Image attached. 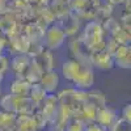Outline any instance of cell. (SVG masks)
Segmentation results:
<instances>
[{"label":"cell","mask_w":131,"mask_h":131,"mask_svg":"<svg viewBox=\"0 0 131 131\" xmlns=\"http://www.w3.org/2000/svg\"><path fill=\"white\" fill-rule=\"evenodd\" d=\"M60 73L66 80L73 84V88L80 91H89L94 84V70L92 66L72 58L62 63Z\"/></svg>","instance_id":"1"},{"label":"cell","mask_w":131,"mask_h":131,"mask_svg":"<svg viewBox=\"0 0 131 131\" xmlns=\"http://www.w3.org/2000/svg\"><path fill=\"white\" fill-rule=\"evenodd\" d=\"M85 50L91 52L101 51L105 50V43L107 34L102 28V24L97 23V21H88L83 25V29L79 34Z\"/></svg>","instance_id":"2"},{"label":"cell","mask_w":131,"mask_h":131,"mask_svg":"<svg viewBox=\"0 0 131 131\" xmlns=\"http://www.w3.org/2000/svg\"><path fill=\"white\" fill-rule=\"evenodd\" d=\"M37 106L30 101L29 97H20L10 93H3L0 97V110L13 113L16 115H31Z\"/></svg>","instance_id":"3"},{"label":"cell","mask_w":131,"mask_h":131,"mask_svg":"<svg viewBox=\"0 0 131 131\" xmlns=\"http://www.w3.org/2000/svg\"><path fill=\"white\" fill-rule=\"evenodd\" d=\"M102 0H71V13L80 21H94Z\"/></svg>","instance_id":"4"},{"label":"cell","mask_w":131,"mask_h":131,"mask_svg":"<svg viewBox=\"0 0 131 131\" xmlns=\"http://www.w3.org/2000/svg\"><path fill=\"white\" fill-rule=\"evenodd\" d=\"M67 39L68 38L64 34V31L54 23L52 25H50L45 29V31L42 34V38H41V43L46 50L55 51V50L60 49Z\"/></svg>","instance_id":"5"},{"label":"cell","mask_w":131,"mask_h":131,"mask_svg":"<svg viewBox=\"0 0 131 131\" xmlns=\"http://www.w3.org/2000/svg\"><path fill=\"white\" fill-rule=\"evenodd\" d=\"M55 24L64 31L67 38H72L80 34L83 29V21H80L73 13H68L58 20H55Z\"/></svg>","instance_id":"6"},{"label":"cell","mask_w":131,"mask_h":131,"mask_svg":"<svg viewBox=\"0 0 131 131\" xmlns=\"http://www.w3.org/2000/svg\"><path fill=\"white\" fill-rule=\"evenodd\" d=\"M88 60H89V64L92 66L93 70L97 68V70H101V71H107V70H112L114 67L113 57L106 50L91 52L89 57H88Z\"/></svg>","instance_id":"7"},{"label":"cell","mask_w":131,"mask_h":131,"mask_svg":"<svg viewBox=\"0 0 131 131\" xmlns=\"http://www.w3.org/2000/svg\"><path fill=\"white\" fill-rule=\"evenodd\" d=\"M58 106H59V102H58V98H57V94H47L46 98L43 100L37 110L45 117V119L47 121L49 126H51L54 118H55V114H57V110H58Z\"/></svg>","instance_id":"8"},{"label":"cell","mask_w":131,"mask_h":131,"mask_svg":"<svg viewBox=\"0 0 131 131\" xmlns=\"http://www.w3.org/2000/svg\"><path fill=\"white\" fill-rule=\"evenodd\" d=\"M31 62L28 54H16L9 60V71H12L15 78H24V75Z\"/></svg>","instance_id":"9"},{"label":"cell","mask_w":131,"mask_h":131,"mask_svg":"<svg viewBox=\"0 0 131 131\" xmlns=\"http://www.w3.org/2000/svg\"><path fill=\"white\" fill-rule=\"evenodd\" d=\"M112 57H113L114 67H119L122 70L131 68V46L130 45H119Z\"/></svg>","instance_id":"10"},{"label":"cell","mask_w":131,"mask_h":131,"mask_svg":"<svg viewBox=\"0 0 131 131\" xmlns=\"http://www.w3.org/2000/svg\"><path fill=\"white\" fill-rule=\"evenodd\" d=\"M38 84L42 86V89L47 94H55L60 84V76L55 70L46 71L42 73V78Z\"/></svg>","instance_id":"11"},{"label":"cell","mask_w":131,"mask_h":131,"mask_svg":"<svg viewBox=\"0 0 131 131\" xmlns=\"http://www.w3.org/2000/svg\"><path fill=\"white\" fill-rule=\"evenodd\" d=\"M68 49H70V52L72 55L71 57L72 59H76V60H79L81 63H85V64H89V60H88L89 54H88V51L85 50V47H84V45H83V42H81L79 36L70 38Z\"/></svg>","instance_id":"12"},{"label":"cell","mask_w":131,"mask_h":131,"mask_svg":"<svg viewBox=\"0 0 131 131\" xmlns=\"http://www.w3.org/2000/svg\"><path fill=\"white\" fill-rule=\"evenodd\" d=\"M118 118H119L118 117V112L115 110V109H113L112 106L106 105V106H104V107H101V109H98V110H97L94 121L97 123H100L101 126L109 128Z\"/></svg>","instance_id":"13"},{"label":"cell","mask_w":131,"mask_h":131,"mask_svg":"<svg viewBox=\"0 0 131 131\" xmlns=\"http://www.w3.org/2000/svg\"><path fill=\"white\" fill-rule=\"evenodd\" d=\"M30 88H31V84L29 81H26L24 78H15L10 81L8 93L15 94V96H20V97H28Z\"/></svg>","instance_id":"14"},{"label":"cell","mask_w":131,"mask_h":131,"mask_svg":"<svg viewBox=\"0 0 131 131\" xmlns=\"http://www.w3.org/2000/svg\"><path fill=\"white\" fill-rule=\"evenodd\" d=\"M47 7L55 16V20L71 13V0H51Z\"/></svg>","instance_id":"15"},{"label":"cell","mask_w":131,"mask_h":131,"mask_svg":"<svg viewBox=\"0 0 131 131\" xmlns=\"http://www.w3.org/2000/svg\"><path fill=\"white\" fill-rule=\"evenodd\" d=\"M36 62L39 64V67L42 68L43 72L46 71H52L55 70V58H54V52L50 50H43L37 58H34Z\"/></svg>","instance_id":"16"},{"label":"cell","mask_w":131,"mask_h":131,"mask_svg":"<svg viewBox=\"0 0 131 131\" xmlns=\"http://www.w3.org/2000/svg\"><path fill=\"white\" fill-rule=\"evenodd\" d=\"M17 126V115L0 110V131H15Z\"/></svg>","instance_id":"17"},{"label":"cell","mask_w":131,"mask_h":131,"mask_svg":"<svg viewBox=\"0 0 131 131\" xmlns=\"http://www.w3.org/2000/svg\"><path fill=\"white\" fill-rule=\"evenodd\" d=\"M42 73H43V71L39 67V64L36 62V59H31L29 67L24 75V79L26 81H29L30 84H38L42 78Z\"/></svg>","instance_id":"18"},{"label":"cell","mask_w":131,"mask_h":131,"mask_svg":"<svg viewBox=\"0 0 131 131\" xmlns=\"http://www.w3.org/2000/svg\"><path fill=\"white\" fill-rule=\"evenodd\" d=\"M86 94H88V98H86V101L91 102L92 105H94L97 109H101V107H104V106L107 105L106 97H105V94H104L101 91L89 89V91H86Z\"/></svg>","instance_id":"19"},{"label":"cell","mask_w":131,"mask_h":131,"mask_svg":"<svg viewBox=\"0 0 131 131\" xmlns=\"http://www.w3.org/2000/svg\"><path fill=\"white\" fill-rule=\"evenodd\" d=\"M47 96V93L42 89V86L39 84H31V88H30V92H29V98H30V101L34 104L37 107L38 105L45 100Z\"/></svg>","instance_id":"20"},{"label":"cell","mask_w":131,"mask_h":131,"mask_svg":"<svg viewBox=\"0 0 131 131\" xmlns=\"http://www.w3.org/2000/svg\"><path fill=\"white\" fill-rule=\"evenodd\" d=\"M17 128L26 130V131H37L36 121L31 115H17Z\"/></svg>","instance_id":"21"},{"label":"cell","mask_w":131,"mask_h":131,"mask_svg":"<svg viewBox=\"0 0 131 131\" xmlns=\"http://www.w3.org/2000/svg\"><path fill=\"white\" fill-rule=\"evenodd\" d=\"M113 12H114V8L112 5H109V4L102 2L100 9H98V12H97V16H96L94 21H97V23H100V24H104L106 20L113 17Z\"/></svg>","instance_id":"22"},{"label":"cell","mask_w":131,"mask_h":131,"mask_svg":"<svg viewBox=\"0 0 131 131\" xmlns=\"http://www.w3.org/2000/svg\"><path fill=\"white\" fill-rule=\"evenodd\" d=\"M85 128V122L78 117H72L67 122L64 127V131H84Z\"/></svg>","instance_id":"23"},{"label":"cell","mask_w":131,"mask_h":131,"mask_svg":"<svg viewBox=\"0 0 131 131\" xmlns=\"http://www.w3.org/2000/svg\"><path fill=\"white\" fill-rule=\"evenodd\" d=\"M131 123L126 122L125 119H122L119 117L117 121L107 128V131H131Z\"/></svg>","instance_id":"24"},{"label":"cell","mask_w":131,"mask_h":131,"mask_svg":"<svg viewBox=\"0 0 131 131\" xmlns=\"http://www.w3.org/2000/svg\"><path fill=\"white\" fill-rule=\"evenodd\" d=\"M119 24H121L122 29L126 30L127 33H130L131 30V13H127V12H123L121 18H119Z\"/></svg>","instance_id":"25"},{"label":"cell","mask_w":131,"mask_h":131,"mask_svg":"<svg viewBox=\"0 0 131 131\" xmlns=\"http://www.w3.org/2000/svg\"><path fill=\"white\" fill-rule=\"evenodd\" d=\"M9 60H10V58L7 54H2V55H0V71L4 75L9 71Z\"/></svg>","instance_id":"26"},{"label":"cell","mask_w":131,"mask_h":131,"mask_svg":"<svg viewBox=\"0 0 131 131\" xmlns=\"http://www.w3.org/2000/svg\"><path fill=\"white\" fill-rule=\"evenodd\" d=\"M84 131H107V128L101 126L100 123H97L96 121H93V122H86L85 123Z\"/></svg>","instance_id":"27"},{"label":"cell","mask_w":131,"mask_h":131,"mask_svg":"<svg viewBox=\"0 0 131 131\" xmlns=\"http://www.w3.org/2000/svg\"><path fill=\"white\" fill-rule=\"evenodd\" d=\"M121 118L125 119L126 122L131 123V104H126L122 109V113H121Z\"/></svg>","instance_id":"28"},{"label":"cell","mask_w":131,"mask_h":131,"mask_svg":"<svg viewBox=\"0 0 131 131\" xmlns=\"http://www.w3.org/2000/svg\"><path fill=\"white\" fill-rule=\"evenodd\" d=\"M51 0H25V3L29 5H41V7H46Z\"/></svg>","instance_id":"29"},{"label":"cell","mask_w":131,"mask_h":131,"mask_svg":"<svg viewBox=\"0 0 131 131\" xmlns=\"http://www.w3.org/2000/svg\"><path fill=\"white\" fill-rule=\"evenodd\" d=\"M125 2H126V0H104V3L112 5L113 8H114V7H118V5H123Z\"/></svg>","instance_id":"30"},{"label":"cell","mask_w":131,"mask_h":131,"mask_svg":"<svg viewBox=\"0 0 131 131\" xmlns=\"http://www.w3.org/2000/svg\"><path fill=\"white\" fill-rule=\"evenodd\" d=\"M5 46H7V39H5L2 34H0V55H2V54H4Z\"/></svg>","instance_id":"31"},{"label":"cell","mask_w":131,"mask_h":131,"mask_svg":"<svg viewBox=\"0 0 131 131\" xmlns=\"http://www.w3.org/2000/svg\"><path fill=\"white\" fill-rule=\"evenodd\" d=\"M4 76H5V75L0 71V85H2V83H3V80H4Z\"/></svg>","instance_id":"32"},{"label":"cell","mask_w":131,"mask_h":131,"mask_svg":"<svg viewBox=\"0 0 131 131\" xmlns=\"http://www.w3.org/2000/svg\"><path fill=\"white\" fill-rule=\"evenodd\" d=\"M3 96V88H2V85H0V97Z\"/></svg>","instance_id":"33"},{"label":"cell","mask_w":131,"mask_h":131,"mask_svg":"<svg viewBox=\"0 0 131 131\" xmlns=\"http://www.w3.org/2000/svg\"><path fill=\"white\" fill-rule=\"evenodd\" d=\"M15 131H26V130H21V128H17V127H16V130H15Z\"/></svg>","instance_id":"34"}]
</instances>
